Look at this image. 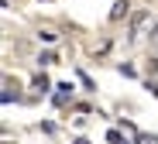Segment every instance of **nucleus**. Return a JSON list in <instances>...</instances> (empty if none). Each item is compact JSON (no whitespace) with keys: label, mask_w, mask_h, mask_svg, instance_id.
<instances>
[{"label":"nucleus","mask_w":158,"mask_h":144,"mask_svg":"<svg viewBox=\"0 0 158 144\" xmlns=\"http://www.w3.org/2000/svg\"><path fill=\"white\" fill-rule=\"evenodd\" d=\"M144 24H151V10H138L134 17H131V38H138L144 31Z\"/></svg>","instance_id":"f257e3e1"},{"label":"nucleus","mask_w":158,"mask_h":144,"mask_svg":"<svg viewBox=\"0 0 158 144\" xmlns=\"http://www.w3.org/2000/svg\"><path fill=\"white\" fill-rule=\"evenodd\" d=\"M131 14V0H117V4L110 7V21H124Z\"/></svg>","instance_id":"f03ea898"},{"label":"nucleus","mask_w":158,"mask_h":144,"mask_svg":"<svg viewBox=\"0 0 158 144\" xmlns=\"http://www.w3.org/2000/svg\"><path fill=\"white\" fill-rule=\"evenodd\" d=\"M144 144H158V137H155V134H151V137H144Z\"/></svg>","instance_id":"423d86ee"},{"label":"nucleus","mask_w":158,"mask_h":144,"mask_svg":"<svg viewBox=\"0 0 158 144\" xmlns=\"http://www.w3.org/2000/svg\"><path fill=\"white\" fill-rule=\"evenodd\" d=\"M38 38H41V41H55V31H48V27H41V31H38Z\"/></svg>","instance_id":"7ed1b4c3"},{"label":"nucleus","mask_w":158,"mask_h":144,"mask_svg":"<svg viewBox=\"0 0 158 144\" xmlns=\"http://www.w3.org/2000/svg\"><path fill=\"white\" fill-rule=\"evenodd\" d=\"M38 62H41V65H55V55H52V51H45V55H41Z\"/></svg>","instance_id":"20e7f679"},{"label":"nucleus","mask_w":158,"mask_h":144,"mask_svg":"<svg viewBox=\"0 0 158 144\" xmlns=\"http://www.w3.org/2000/svg\"><path fill=\"white\" fill-rule=\"evenodd\" d=\"M151 38H158V17L151 21Z\"/></svg>","instance_id":"39448f33"}]
</instances>
